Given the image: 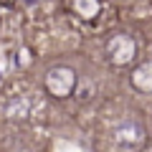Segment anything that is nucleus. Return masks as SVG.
I'll return each mask as SVG.
<instances>
[{
    "label": "nucleus",
    "mask_w": 152,
    "mask_h": 152,
    "mask_svg": "<svg viewBox=\"0 0 152 152\" xmlns=\"http://www.w3.org/2000/svg\"><path fill=\"white\" fill-rule=\"evenodd\" d=\"M109 51H112V58L117 56V61H127L129 56H134V43H132L129 38H124V36H119V38H114L112 43H109Z\"/></svg>",
    "instance_id": "7ed1b4c3"
},
{
    "label": "nucleus",
    "mask_w": 152,
    "mask_h": 152,
    "mask_svg": "<svg viewBox=\"0 0 152 152\" xmlns=\"http://www.w3.org/2000/svg\"><path fill=\"white\" fill-rule=\"evenodd\" d=\"M46 86H48V91L53 94V96H69L71 89L76 86V74L71 69H53L48 74V79H46Z\"/></svg>",
    "instance_id": "f257e3e1"
},
{
    "label": "nucleus",
    "mask_w": 152,
    "mask_h": 152,
    "mask_svg": "<svg viewBox=\"0 0 152 152\" xmlns=\"http://www.w3.org/2000/svg\"><path fill=\"white\" fill-rule=\"evenodd\" d=\"M142 137H145V132H142L140 124H134V122H124V124H119L117 129H114V140L119 142V145H140Z\"/></svg>",
    "instance_id": "f03ea898"
}]
</instances>
